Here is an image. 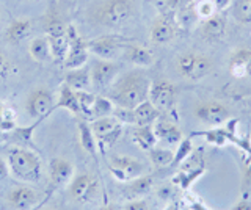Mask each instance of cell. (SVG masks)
<instances>
[{"label":"cell","instance_id":"60d3db41","mask_svg":"<svg viewBox=\"0 0 251 210\" xmlns=\"http://www.w3.org/2000/svg\"><path fill=\"white\" fill-rule=\"evenodd\" d=\"M195 0H165L162 5V10H171V11H177L184 6L193 3Z\"/></svg>","mask_w":251,"mask_h":210},{"label":"cell","instance_id":"5bb4252c","mask_svg":"<svg viewBox=\"0 0 251 210\" xmlns=\"http://www.w3.org/2000/svg\"><path fill=\"white\" fill-rule=\"evenodd\" d=\"M53 96L47 88H36L30 93L25 102L27 113L35 119H44L50 112H53Z\"/></svg>","mask_w":251,"mask_h":210},{"label":"cell","instance_id":"ee69618b","mask_svg":"<svg viewBox=\"0 0 251 210\" xmlns=\"http://www.w3.org/2000/svg\"><path fill=\"white\" fill-rule=\"evenodd\" d=\"M8 176H10V168H8V163H6V160L0 159V182H3Z\"/></svg>","mask_w":251,"mask_h":210},{"label":"cell","instance_id":"f35d334b","mask_svg":"<svg viewBox=\"0 0 251 210\" xmlns=\"http://www.w3.org/2000/svg\"><path fill=\"white\" fill-rule=\"evenodd\" d=\"M66 30H68V27L63 24V21L58 19L57 16H50L49 19L46 21V33H47V36L65 33Z\"/></svg>","mask_w":251,"mask_h":210},{"label":"cell","instance_id":"74e56055","mask_svg":"<svg viewBox=\"0 0 251 210\" xmlns=\"http://www.w3.org/2000/svg\"><path fill=\"white\" fill-rule=\"evenodd\" d=\"M193 151V143L190 138H182L177 144V151L175 152V160H173V165H179V163H182L190 152Z\"/></svg>","mask_w":251,"mask_h":210},{"label":"cell","instance_id":"6da1fadb","mask_svg":"<svg viewBox=\"0 0 251 210\" xmlns=\"http://www.w3.org/2000/svg\"><path fill=\"white\" fill-rule=\"evenodd\" d=\"M151 80L149 77L140 71L133 69L123 75H118L116 80L108 88V99L120 108H135L141 102L148 100Z\"/></svg>","mask_w":251,"mask_h":210},{"label":"cell","instance_id":"836d02e7","mask_svg":"<svg viewBox=\"0 0 251 210\" xmlns=\"http://www.w3.org/2000/svg\"><path fill=\"white\" fill-rule=\"evenodd\" d=\"M115 110V104L110 100L107 96H96V100H94L93 110H91V119H98V118H104V116H110L113 115Z\"/></svg>","mask_w":251,"mask_h":210},{"label":"cell","instance_id":"bcb514c9","mask_svg":"<svg viewBox=\"0 0 251 210\" xmlns=\"http://www.w3.org/2000/svg\"><path fill=\"white\" fill-rule=\"evenodd\" d=\"M190 209L192 210H210V209H207L206 206H204L201 201H196V199L190 201Z\"/></svg>","mask_w":251,"mask_h":210},{"label":"cell","instance_id":"ba28073f","mask_svg":"<svg viewBox=\"0 0 251 210\" xmlns=\"http://www.w3.org/2000/svg\"><path fill=\"white\" fill-rule=\"evenodd\" d=\"M91 71V87L96 91H104L112 87V83L120 75L121 66L112 60H96Z\"/></svg>","mask_w":251,"mask_h":210},{"label":"cell","instance_id":"1f68e13d","mask_svg":"<svg viewBox=\"0 0 251 210\" xmlns=\"http://www.w3.org/2000/svg\"><path fill=\"white\" fill-rule=\"evenodd\" d=\"M204 171H206V168H204L202 165H200L198 168H187V169H182L179 174H176L175 179H173V184L179 185V188L187 190L188 187H190L196 181V179L204 174Z\"/></svg>","mask_w":251,"mask_h":210},{"label":"cell","instance_id":"681fc988","mask_svg":"<svg viewBox=\"0 0 251 210\" xmlns=\"http://www.w3.org/2000/svg\"><path fill=\"white\" fill-rule=\"evenodd\" d=\"M43 210H53V209H43Z\"/></svg>","mask_w":251,"mask_h":210},{"label":"cell","instance_id":"7402d4cb","mask_svg":"<svg viewBox=\"0 0 251 210\" xmlns=\"http://www.w3.org/2000/svg\"><path fill=\"white\" fill-rule=\"evenodd\" d=\"M225 30H226V19L225 16H222V13H217L212 18L201 21V33L206 40H214V41L220 40V38H223Z\"/></svg>","mask_w":251,"mask_h":210},{"label":"cell","instance_id":"52a82bcc","mask_svg":"<svg viewBox=\"0 0 251 210\" xmlns=\"http://www.w3.org/2000/svg\"><path fill=\"white\" fill-rule=\"evenodd\" d=\"M196 119L201 121L204 126H222L229 119V110L220 100H204L195 107L193 110Z\"/></svg>","mask_w":251,"mask_h":210},{"label":"cell","instance_id":"d590c367","mask_svg":"<svg viewBox=\"0 0 251 210\" xmlns=\"http://www.w3.org/2000/svg\"><path fill=\"white\" fill-rule=\"evenodd\" d=\"M77 99H78V105H80V110L82 115L85 116H91V110H93V105H94V100H96V96L94 93H91L90 90H80V91H75Z\"/></svg>","mask_w":251,"mask_h":210},{"label":"cell","instance_id":"d6a6232c","mask_svg":"<svg viewBox=\"0 0 251 210\" xmlns=\"http://www.w3.org/2000/svg\"><path fill=\"white\" fill-rule=\"evenodd\" d=\"M148 155H149V160L154 166H159V168H163V166H168L173 163L175 160V152L168 147H157L154 146L152 149L148 151Z\"/></svg>","mask_w":251,"mask_h":210},{"label":"cell","instance_id":"8992f818","mask_svg":"<svg viewBox=\"0 0 251 210\" xmlns=\"http://www.w3.org/2000/svg\"><path fill=\"white\" fill-rule=\"evenodd\" d=\"M177 28H179V24L176 19V11L162 10L151 27L149 38H151V41L154 44H167L175 40Z\"/></svg>","mask_w":251,"mask_h":210},{"label":"cell","instance_id":"7c38bea8","mask_svg":"<svg viewBox=\"0 0 251 210\" xmlns=\"http://www.w3.org/2000/svg\"><path fill=\"white\" fill-rule=\"evenodd\" d=\"M98 190L99 182L93 174L82 173L78 176H74L73 181L69 182V196L75 202H80V204H86V202L94 199Z\"/></svg>","mask_w":251,"mask_h":210},{"label":"cell","instance_id":"4dcf8cb0","mask_svg":"<svg viewBox=\"0 0 251 210\" xmlns=\"http://www.w3.org/2000/svg\"><path fill=\"white\" fill-rule=\"evenodd\" d=\"M18 127V115L14 108L0 100V132H11Z\"/></svg>","mask_w":251,"mask_h":210},{"label":"cell","instance_id":"44dd1931","mask_svg":"<svg viewBox=\"0 0 251 210\" xmlns=\"http://www.w3.org/2000/svg\"><path fill=\"white\" fill-rule=\"evenodd\" d=\"M57 108H63V110L69 112L71 115H74V116L82 115L75 91L73 88H69L66 83H63L60 87L58 99H57V104L53 105V110H57Z\"/></svg>","mask_w":251,"mask_h":210},{"label":"cell","instance_id":"f546056e","mask_svg":"<svg viewBox=\"0 0 251 210\" xmlns=\"http://www.w3.org/2000/svg\"><path fill=\"white\" fill-rule=\"evenodd\" d=\"M28 50H30L31 58H33L35 61H46L52 57L47 36H38V38H35V40H31Z\"/></svg>","mask_w":251,"mask_h":210},{"label":"cell","instance_id":"4fadbf2b","mask_svg":"<svg viewBox=\"0 0 251 210\" xmlns=\"http://www.w3.org/2000/svg\"><path fill=\"white\" fill-rule=\"evenodd\" d=\"M68 36H69V50L65 58V66L68 69H77L85 66L88 61V44H86L82 36L77 33V30L73 25H68Z\"/></svg>","mask_w":251,"mask_h":210},{"label":"cell","instance_id":"ffe728a7","mask_svg":"<svg viewBox=\"0 0 251 210\" xmlns=\"http://www.w3.org/2000/svg\"><path fill=\"white\" fill-rule=\"evenodd\" d=\"M154 132L157 137V141H163L168 146L179 144V141L182 140V132L180 129L170 121H160L157 119L154 122Z\"/></svg>","mask_w":251,"mask_h":210},{"label":"cell","instance_id":"c3c4849f","mask_svg":"<svg viewBox=\"0 0 251 210\" xmlns=\"http://www.w3.org/2000/svg\"><path fill=\"white\" fill-rule=\"evenodd\" d=\"M100 210H120V207H116V206H105V207H102Z\"/></svg>","mask_w":251,"mask_h":210},{"label":"cell","instance_id":"e0dca14e","mask_svg":"<svg viewBox=\"0 0 251 210\" xmlns=\"http://www.w3.org/2000/svg\"><path fill=\"white\" fill-rule=\"evenodd\" d=\"M229 74L235 79H245L251 75V47L234 49L227 61Z\"/></svg>","mask_w":251,"mask_h":210},{"label":"cell","instance_id":"ac0fdd59","mask_svg":"<svg viewBox=\"0 0 251 210\" xmlns=\"http://www.w3.org/2000/svg\"><path fill=\"white\" fill-rule=\"evenodd\" d=\"M38 202V193L30 187H18L8 194V204L13 210H31Z\"/></svg>","mask_w":251,"mask_h":210},{"label":"cell","instance_id":"8d00e7d4","mask_svg":"<svg viewBox=\"0 0 251 210\" xmlns=\"http://www.w3.org/2000/svg\"><path fill=\"white\" fill-rule=\"evenodd\" d=\"M195 11H196L198 19H201V21L209 19V18L214 16V14L218 13L215 5L212 3L210 0H195Z\"/></svg>","mask_w":251,"mask_h":210},{"label":"cell","instance_id":"484cf974","mask_svg":"<svg viewBox=\"0 0 251 210\" xmlns=\"http://www.w3.org/2000/svg\"><path fill=\"white\" fill-rule=\"evenodd\" d=\"M133 141H135L143 151H149L157 144V137L154 126H135L132 132Z\"/></svg>","mask_w":251,"mask_h":210},{"label":"cell","instance_id":"4316f807","mask_svg":"<svg viewBox=\"0 0 251 210\" xmlns=\"http://www.w3.org/2000/svg\"><path fill=\"white\" fill-rule=\"evenodd\" d=\"M49 40V46H50V53L52 57L57 61H65L68 50H69V36H68V30L65 33L60 35H52L47 36Z\"/></svg>","mask_w":251,"mask_h":210},{"label":"cell","instance_id":"7bdbcfd3","mask_svg":"<svg viewBox=\"0 0 251 210\" xmlns=\"http://www.w3.org/2000/svg\"><path fill=\"white\" fill-rule=\"evenodd\" d=\"M210 2L215 5V8H217L218 13H222V11H225L227 8H231L234 0H210Z\"/></svg>","mask_w":251,"mask_h":210},{"label":"cell","instance_id":"5b68a950","mask_svg":"<svg viewBox=\"0 0 251 210\" xmlns=\"http://www.w3.org/2000/svg\"><path fill=\"white\" fill-rule=\"evenodd\" d=\"M160 110L155 108L149 100H145L135 108H120L115 107L113 116L120 119L123 124H132V126H154V122L159 119Z\"/></svg>","mask_w":251,"mask_h":210},{"label":"cell","instance_id":"2e32d148","mask_svg":"<svg viewBox=\"0 0 251 210\" xmlns=\"http://www.w3.org/2000/svg\"><path fill=\"white\" fill-rule=\"evenodd\" d=\"M74 177V166L73 163L55 157L49 163V181L53 188H60V187L69 185V182Z\"/></svg>","mask_w":251,"mask_h":210},{"label":"cell","instance_id":"f907efd6","mask_svg":"<svg viewBox=\"0 0 251 210\" xmlns=\"http://www.w3.org/2000/svg\"><path fill=\"white\" fill-rule=\"evenodd\" d=\"M250 177H251V173H250Z\"/></svg>","mask_w":251,"mask_h":210},{"label":"cell","instance_id":"9c48e42d","mask_svg":"<svg viewBox=\"0 0 251 210\" xmlns=\"http://www.w3.org/2000/svg\"><path fill=\"white\" fill-rule=\"evenodd\" d=\"M91 129L98 141L105 146L115 144L123 135V122L118 118H115L113 115L93 119Z\"/></svg>","mask_w":251,"mask_h":210},{"label":"cell","instance_id":"277c9868","mask_svg":"<svg viewBox=\"0 0 251 210\" xmlns=\"http://www.w3.org/2000/svg\"><path fill=\"white\" fill-rule=\"evenodd\" d=\"M176 69L184 79L200 82L214 71V61L202 52L185 50L176 58Z\"/></svg>","mask_w":251,"mask_h":210},{"label":"cell","instance_id":"ab89813d","mask_svg":"<svg viewBox=\"0 0 251 210\" xmlns=\"http://www.w3.org/2000/svg\"><path fill=\"white\" fill-rule=\"evenodd\" d=\"M120 210H149V204H148V201L143 198L129 199V202H126Z\"/></svg>","mask_w":251,"mask_h":210},{"label":"cell","instance_id":"e575fe53","mask_svg":"<svg viewBox=\"0 0 251 210\" xmlns=\"http://www.w3.org/2000/svg\"><path fill=\"white\" fill-rule=\"evenodd\" d=\"M231 6L235 19L242 24H251V0H235Z\"/></svg>","mask_w":251,"mask_h":210},{"label":"cell","instance_id":"8fae6325","mask_svg":"<svg viewBox=\"0 0 251 210\" xmlns=\"http://www.w3.org/2000/svg\"><path fill=\"white\" fill-rule=\"evenodd\" d=\"M88 44V50L100 60H112L118 58V55L124 50V40L115 35H102L99 38H94Z\"/></svg>","mask_w":251,"mask_h":210},{"label":"cell","instance_id":"3957f363","mask_svg":"<svg viewBox=\"0 0 251 210\" xmlns=\"http://www.w3.org/2000/svg\"><path fill=\"white\" fill-rule=\"evenodd\" d=\"M133 14H135L133 0H104L94 13V19L99 25L107 28H120L127 24Z\"/></svg>","mask_w":251,"mask_h":210},{"label":"cell","instance_id":"30bf717a","mask_svg":"<svg viewBox=\"0 0 251 210\" xmlns=\"http://www.w3.org/2000/svg\"><path fill=\"white\" fill-rule=\"evenodd\" d=\"M110 173L115 176L116 181L129 182L145 174V165L129 155H115L110 160Z\"/></svg>","mask_w":251,"mask_h":210},{"label":"cell","instance_id":"d6986e66","mask_svg":"<svg viewBox=\"0 0 251 210\" xmlns=\"http://www.w3.org/2000/svg\"><path fill=\"white\" fill-rule=\"evenodd\" d=\"M124 58L129 61V63L135 65L138 68H149L154 63V55L152 52L143 47L140 44H130V43H126L124 46Z\"/></svg>","mask_w":251,"mask_h":210},{"label":"cell","instance_id":"b9f144b4","mask_svg":"<svg viewBox=\"0 0 251 210\" xmlns=\"http://www.w3.org/2000/svg\"><path fill=\"white\" fill-rule=\"evenodd\" d=\"M8 71H10V61L3 53H0V79H5L8 75Z\"/></svg>","mask_w":251,"mask_h":210},{"label":"cell","instance_id":"f1b7e54d","mask_svg":"<svg viewBox=\"0 0 251 210\" xmlns=\"http://www.w3.org/2000/svg\"><path fill=\"white\" fill-rule=\"evenodd\" d=\"M78 138H80V146L83 147V151H86L91 155H96V137L93 134V129H91V124L80 121L78 122Z\"/></svg>","mask_w":251,"mask_h":210},{"label":"cell","instance_id":"cb8c5ba5","mask_svg":"<svg viewBox=\"0 0 251 210\" xmlns=\"http://www.w3.org/2000/svg\"><path fill=\"white\" fill-rule=\"evenodd\" d=\"M154 185V179L152 176H140L137 179H132V181L127 182V187H126L124 194L127 199H138L143 198L151 191Z\"/></svg>","mask_w":251,"mask_h":210},{"label":"cell","instance_id":"d4e9b609","mask_svg":"<svg viewBox=\"0 0 251 210\" xmlns=\"http://www.w3.org/2000/svg\"><path fill=\"white\" fill-rule=\"evenodd\" d=\"M31 33V22L28 19H16L6 28V40L18 44L24 40H27Z\"/></svg>","mask_w":251,"mask_h":210},{"label":"cell","instance_id":"9a60e30c","mask_svg":"<svg viewBox=\"0 0 251 210\" xmlns=\"http://www.w3.org/2000/svg\"><path fill=\"white\" fill-rule=\"evenodd\" d=\"M176 99V88L175 85L168 80H155L151 82L148 100L159 110H170L175 105Z\"/></svg>","mask_w":251,"mask_h":210},{"label":"cell","instance_id":"7a4b0ae2","mask_svg":"<svg viewBox=\"0 0 251 210\" xmlns=\"http://www.w3.org/2000/svg\"><path fill=\"white\" fill-rule=\"evenodd\" d=\"M10 174L21 182L36 184L43 177V163L35 152L24 147H13L6 155Z\"/></svg>","mask_w":251,"mask_h":210},{"label":"cell","instance_id":"7dc6e473","mask_svg":"<svg viewBox=\"0 0 251 210\" xmlns=\"http://www.w3.org/2000/svg\"><path fill=\"white\" fill-rule=\"evenodd\" d=\"M163 210H179V204L177 202H171V204H168Z\"/></svg>","mask_w":251,"mask_h":210},{"label":"cell","instance_id":"603a6c76","mask_svg":"<svg viewBox=\"0 0 251 210\" xmlns=\"http://www.w3.org/2000/svg\"><path fill=\"white\" fill-rule=\"evenodd\" d=\"M65 83L74 91L80 90H90L91 88V71L88 68H77V69H69V72L65 75Z\"/></svg>","mask_w":251,"mask_h":210},{"label":"cell","instance_id":"f6af8a7d","mask_svg":"<svg viewBox=\"0 0 251 210\" xmlns=\"http://www.w3.org/2000/svg\"><path fill=\"white\" fill-rule=\"evenodd\" d=\"M232 210H251V201L250 199H242L240 202H237Z\"/></svg>","mask_w":251,"mask_h":210},{"label":"cell","instance_id":"83f0119b","mask_svg":"<svg viewBox=\"0 0 251 210\" xmlns=\"http://www.w3.org/2000/svg\"><path fill=\"white\" fill-rule=\"evenodd\" d=\"M195 135L204 137V138H206V141L210 143V144L225 146L227 141H232L234 132L227 130V129H222V127H214V129H209V130H204V132H196Z\"/></svg>","mask_w":251,"mask_h":210}]
</instances>
